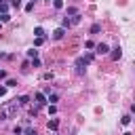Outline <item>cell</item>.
Masks as SVG:
<instances>
[{
    "instance_id": "obj_9",
    "label": "cell",
    "mask_w": 135,
    "mask_h": 135,
    "mask_svg": "<svg viewBox=\"0 0 135 135\" xmlns=\"http://www.w3.org/2000/svg\"><path fill=\"white\" fill-rule=\"evenodd\" d=\"M99 32H101V25L99 23H93L91 25V34H99Z\"/></svg>"
},
{
    "instance_id": "obj_15",
    "label": "cell",
    "mask_w": 135,
    "mask_h": 135,
    "mask_svg": "<svg viewBox=\"0 0 135 135\" xmlns=\"http://www.w3.org/2000/svg\"><path fill=\"white\" fill-rule=\"evenodd\" d=\"M70 23H74V25H76V23H80V15H78V13H76V15H74V17H72V19H70Z\"/></svg>"
},
{
    "instance_id": "obj_19",
    "label": "cell",
    "mask_w": 135,
    "mask_h": 135,
    "mask_svg": "<svg viewBox=\"0 0 135 135\" xmlns=\"http://www.w3.org/2000/svg\"><path fill=\"white\" fill-rule=\"evenodd\" d=\"M0 11L6 13V11H8V4H6V2H0Z\"/></svg>"
},
{
    "instance_id": "obj_27",
    "label": "cell",
    "mask_w": 135,
    "mask_h": 135,
    "mask_svg": "<svg viewBox=\"0 0 135 135\" xmlns=\"http://www.w3.org/2000/svg\"><path fill=\"white\" fill-rule=\"evenodd\" d=\"M4 93H6V89H4V86H0V97H2Z\"/></svg>"
},
{
    "instance_id": "obj_10",
    "label": "cell",
    "mask_w": 135,
    "mask_h": 135,
    "mask_svg": "<svg viewBox=\"0 0 135 135\" xmlns=\"http://www.w3.org/2000/svg\"><path fill=\"white\" fill-rule=\"evenodd\" d=\"M6 21H11V15L8 13H2L0 15V23H6Z\"/></svg>"
},
{
    "instance_id": "obj_7",
    "label": "cell",
    "mask_w": 135,
    "mask_h": 135,
    "mask_svg": "<svg viewBox=\"0 0 135 135\" xmlns=\"http://www.w3.org/2000/svg\"><path fill=\"white\" fill-rule=\"evenodd\" d=\"M46 127H49V131H57L59 120H57V118H53V120H49V122H46Z\"/></svg>"
},
{
    "instance_id": "obj_22",
    "label": "cell",
    "mask_w": 135,
    "mask_h": 135,
    "mask_svg": "<svg viewBox=\"0 0 135 135\" xmlns=\"http://www.w3.org/2000/svg\"><path fill=\"white\" fill-rule=\"evenodd\" d=\"M32 65H34V68H38V65H40V59H38V57H34V59H32Z\"/></svg>"
},
{
    "instance_id": "obj_29",
    "label": "cell",
    "mask_w": 135,
    "mask_h": 135,
    "mask_svg": "<svg viewBox=\"0 0 135 135\" xmlns=\"http://www.w3.org/2000/svg\"><path fill=\"white\" fill-rule=\"evenodd\" d=\"M0 2H4V0H0Z\"/></svg>"
},
{
    "instance_id": "obj_30",
    "label": "cell",
    "mask_w": 135,
    "mask_h": 135,
    "mask_svg": "<svg viewBox=\"0 0 135 135\" xmlns=\"http://www.w3.org/2000/svg\"><path fill=\"white\" fill-rule=\"evenodd\" d=\"M49 2H51V0H49Z\"/></svg>"
},
{
    "instance_id": "obj_24",
    "label": "cell",
    "mask_w": 135,
    "mask_h": 135,
    "mask_svg": "<svg viewBox=\"0 0 135 135\" xmlns=\"http://www.w3.org/2000/svg\"><path fill=\"white\" fill-rule=\"evenodd\" d=\"M55 112H57V108H55V103H51L49 105V114H55Z\"/></svg>"
},
{
    "instance_id": "obj_23",
    "label": "cell",
    "mask_w": 135,
    "mask_h": 135,
    "mask_svg": "<svg viewBox=\"0 0 135 135\" xmlns=\"http://www.w3.org/2000/svg\"><path fill=\"white\" fill-rule=\"evenodd\" d=\"M42 78H44V80H53V72H46Z\"/></svg>"
},
{
    "instance_id": "obj_6",
    "label": "cell",
    "mask_w": 135,
    "mask_h": 135,
    "mask_svg": "<svg viewBox=\"0 0 135 135\" xmlns=\"http://www.w3.org/2000/svg\"><path fill=\"white\" fill-rule=\"evenodd\" d=\"M120 57H122V49H120V46H116V49L112 51V59H114V61H118Z\"/></svg>"
},
{
    "instance_id": "obj_18",
    "label": "cell",
    "mask_w": 135,
    "mask_h": 135,
    "mask_svg": "<svg viewBox=\"0 0 135 135\" xmlns=\"http://www.w3.org/2000/svg\"><path fill=\"white\" fill-rule=\"evenodd\" d=\"M6 86H17V80H13V78H8V80H6Z\"/></svg>"
},
{
    "instance_id": "obj_8",
    "label": "cell",
    "mask_w": 135,
    "mask_h": 135,
    "mask_svg": "<svg viewBox=\"0 0 135 135\" xmlns=\"http://www.w3.org/2000/svg\"><path fill=\"white\" fill-rule=\"evenodd\" d=\"M17 103H19V105H27V103H30V97H27V95H21V97L17 99Z\"/></svg>"
},
{
    "instance_id": "obj_13",
    "label": "cell",
    "mask_w": 135,
    "mask_h": 135,
    "mask_svg": "<svg viewBox=\"0 0 135 135\" xmlns=\"http://www.w3.org/2000/svg\"><path fill=\"white\" fill-rule=\"evenodd\" d=\"M34 34H36V38H42V36H44V30H42V27H36Z\"/></svg>"
},
{
    "instance_id": "obj_28",
    "label": "cell",
    "mask_w": 135,
    "mask_h": 135,
    "mask_svg": "<svg viewBox=\"0 0 135 135\" xmlns=\"http://www.w3.org/2000/svg\"><path fill=\"white\" fill-rule=\"evenodd\" d=\"M124 135H131V133H124Z\"/></svg>"
},
{
    "instance_id": "obj_16",
    "label": "cell",
    "mask_w": 135,
    "mask_h": 135,
    "mask_svg": "<svg viewBox=\"0 0 135 135\" xmlns=\"http://www.w3.org/2000/svg\"><path fill=\"white\" fill-rule=\"evenodd\" d=\"M120 122H122V124H129V122H131V114H124V116H122V120H120Z\"/></svg>"
},
{
    "instance_id": "obj_14",
    "label": "cell",
    "mask_w": 135,
    "mask_h": 135,
    "mask_svg": "<svg viewBox=\"0 0 135 135\" xmlns=\"http://www.w3.org/2000/svg\"><path fill=\"white\" fill-rule=\"evenodd\" d=\"M53 6L59 11V8H63V0H53Z\"/></svg>"
},
{
    "instance_id": "obj_3",
    "label": "cell",
    "mask_w": 135,
    "mask_h": 135,
    "mask_svg": "<svg viewBox=\"0 0 135 135\" xmlns=\"http://www.w3.org/2000/svg\"><path fill=\"white\" fill-rule=\"evenodd\" d=\"M34 99H36V108L46 105V97H44V93H36V95H34Z\"/></svg>"
},
{
    "instance_id": "obj_2",
    "label": "cell",
    "mask_w": 135,
    "mask_h": 135,
    "mask_svg": "<svg viewBox=\"0 0 135 135\" xmlns=\"http://www.w3.org/2000/svg\"><path fill=\"white\" fill-rule=\"evenodd\" d=\"M74 65H76V74H84V70H86V65H89V61H86L84 57H78Z\"/></svg>"
},
{
    "instance_id": "obj_25",
    "label": "cell",
    "mask_w": 135,
    "mask_h": 135,
    "mask_svg": "<svg viewBox=\"0 0 135 135\" xmlns=\"http://www.w3.org/2000/svg\"><path fill=\"white\" fill-rule=\"evenodd\" d=\"M76 13H78V11H76L74 6H70V8H68V15H76Z\"/></svg>"
},
{
    "instance_id": "obj_12",
    "label": "cell",
    "mask_w": 135,
    "mask_h": 135,
    "mask_svg": "<svg viewBox=\"0 0 135 135\" xmlns=\"http://www.w3.org/2000/svg\"><path fill=\"white\" fill-rule=\"evenodd\" d=\"M46 101H51V103H57V101H59V95H55V93H53V95H49V97H46Z\"/></svg>"
},
{
    "instance_id": "obj_21",
    "label": "cell",
    "mask_w": 135,
    "mask_h": 135,
    "mask_svg": "<svg viewBox=\"0 0 135 135\" xmlns=\"http://www.w3.org/2000/svg\"><path fill=\"white\" fill-rule=\"evenodd\" d=\"M25 11H27V13L34 11V2H27V4H25Z\"/></svg>"
},
{
    "instance_id": "obj_5",
    "label": "cell",
    "mask_w": 135,
    "mask_h": 135,
    "mask_svg": "<svg viewBox=\"0 0 135 135\" xmlns=\"http://www.w3.org/2000/svg\"><path fill=\"white\" fill-rule=\"evenodd\" d=\"M63 36H65V27H57V30L53 32V38H55V40H61Z\"/></svg>"
},
{
    "instance_id": "obj_11",
    "label": "cell",
    "mask_w": 135,
    "mask_h": 135,
    "mask_svg": "<svg viewBox=\"0 0 135 135\" xmlns=\"http://www.w3.org/2000/svg\"><path fill=\"white\" fill-rule=\"evenodd\" d=\"M27 57H30V59H34V57H38V51H36V46L27 51Z\"/></svg>"
},
{
    "instance_id": "obj_17",
    "label": "cell",
    "mask_w": 135,
    "mask_h": 135,
    "mask_svg": "<svg viewBox=\"0 0 135 135\" xmlns=\"http://www.w3.org/2000/svg\"><path fill=\"white\" fill-rule=\"evenodd\" d=\"M70 25H72V23H70V19H68V17H65V19H63V21H61V27H70Z\"/></svg>"
},
{
    "instance_id": "obj_1",
    "label": "cell",
    "mask_w": 135,
    "mask_h": 135,
    "mask_svg": "<svg viewBox=\"0 0 135 135\" xmlns=\"http://www.w3.org/2000/svg\"><path fill=\"white\" fill-rule=\"evenodd\" d=\"M17 108H19L17 99L2 103V105H0V122H4V120H8V118H15V114H17Z\"/></svg>"
},
{
    "instance_id": "obj_4",
    "label": "cell",
    "mask_w": 135,
    "mask_h": 135,
    "mask_svg": "<svg viewBox=\"0 0 135 135\" xmlns=\"http://www.w3.org/2000/svg\"><path fill=\"white\" fill-rule=\"evenodd\" d=\"M108 51H110V49H108V44H105V42H99V44H95V53H97V55H105Z\"/></svg>"
},
{
    "instance_id": "obj_20",
    "label": "cell",
    "mask_w": 135,
    "mask_h": 135,
    "mask_svg": "<svg viewBox=\"0 0 135 135\" xmlns=\"http://www.w3.org/2000/svg\"><path fill=\"white\" fill-rule=\"evenodd\" d=\"M11 6H13V8H19V6H21V0H13Z\"/></svg>"
},
{
    "instance_id": "obj_26",
    "label": "cell",
    "mask_w": 135,
    "mask_h": 135,
    "mask_svg": "<svg viewBox=\"0 0 135 135\" xmlns=\"http://www.w3.org/2000/svg\"><path fill=\"white\" fill-rule=\"evenodd\" d=\"M4 78H6V72H4V70H0V80H4Z\"/></svg>"
}]
</instances>
